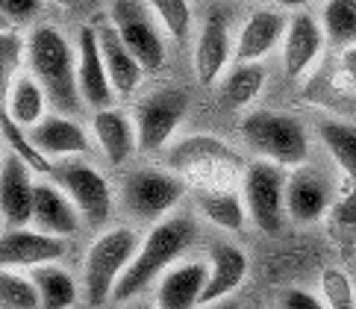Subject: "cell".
I'll return each instance as SVG.
<instances>
[{"instance_id":"6da1fadb","label":"cell","mask_w":356,"mask_h":309,"mask_svg":"<svg viewBox=\"0 0 356 309\" xmlns=\"http://www.w3.org/2000/svg\"><path fill=\"white\" fill-rule=\"evenodd\" d=\"M27 68L47 92L56 112H77L83 106L77 83V47L54 24H39L27 35Z\"/></svg>"},{"instance_id":"7a4b0ae2","label":"cell","mask_w":356,"mask_h":309,"mask_svg":"<svg viewBox=\"0 0 356 309\" xmlns=\"http://www.w3.org/2000/svg\"><path fill=\"white\" fill-rule=\"evenodd\" d=\"M192 239H195V227L183 215H168L165 221L154 224V230L138 244V253L133 256L130 268L121 274L112 301L127 303L138 298L150 283L162 280L165 271H171L174 262L183 256V251L192 244Z\"/></svg>"},{"instance_id":"3957f363","label":"cell","mask_w":356,"mask_h":309,"mask_svg":"<svg viewBox=\"0 0 356 309\" xmlns=\"http://www.w3.org/2000/svg\"><path fill=\"white\" fill-rule=\"evenodd\" d=\"M138 244L142 239L133 227H112L88 244L83 260V298L88 306H100L115 294L121 274L138 253Z\"/></svg>"},{"instance_id":"277c9868","label":"cell","mask_w":356,"mask_h":309,"mask_svg":"<svg viewBox=\"0 0 356 309\" xmlns=\"http://www.w3.org/2000/svg\"><path fill=\"white\" fill-rule=\"evenodd\" d=\"M241 136L245 141L259 153L262 159L277 162L283 168H300L309 153V138L307 130L298 118L280 112H250L241 121Z\"/></svg>"},{"instance_id":"5b68a950","label":"cell","mask_w":356,"mask_h":309,"mask_svg":"<svg viewBox=\"0 0 356 309\" xmlns=\"http://www.w3.org/2000/svg\"><path fill=\"white\" fill-rule=\"evenodd\" d=\"M286 168L268 159H257L241 177V198L248 206V218L262 233H280L286 221Z\"/></svg>"},{"instance_id":"8992f818","label":"cell","mask_w":356,"mask_h":309,"mask_svg":"<svg viewBox=\"0 0 356 309\" xmlns=\"http://www.w3.org/2000/svg\"><path fill=\"white\" fill-rule=\"evenodd\" d=\"M183 180L159 168H138L124 177V209L142 224H159L183 200Z\"/></svg>"},{"instance_id":"52a82bcc","label":"cell","mask_w":356,"mask_h":309,"mask_svg":"<svg viewBox=\"0 0 356 309\" xmlns=\"http://www.w3.org/2000/svg\"><path fill=\"white\" fill-rule=\"evenodd\" d=\"M50 177H54L56 186H62V191L74 200V206L80 209L83 221L88 227H95V230L106 227L109 215H112V189L104 174L92 168L88 162L68 159V162L54 165V174Z\"/></svg>"},{"instance_id":"ba28073f","label":"cell","mask_w":356,"mask_h":309,"mask_svg":"<svg viewBox=\"0 0 356 309\" xmlns=\"http://www.w3.org/2000/svg\"><path fill=\"white\" fill-rule=\"evenodd\" d=\"M109 18L115 21L124 45L133 50V56L142 62L145 71H159L165 65L162 24L145 6V0H115L109 9Z\"/></svg>"},{"instance_id":"9c48e42d","label":"cell","mask_w":356,"mask_h":309,"mask_svg":"<svg viewBox=\"0 0 356 309\" xmlns=\"http://www.w3.org/2000/svg\"><path fill=\"white\" fill-rule=\"evenodd\" d=\"M188 95L183 88L168 86L159 92L147 95L136 109V130H138V148L142 150H159L171 141L177 127L186 118Z\"/></svg>"},{"instance_id":"30bf717a","label":"cell","mask_w":356,"mask_h":309,"mask_svg":"<svg viewBox=\"0 0 356 309\" xmlns=\"http://www.w3.org/2000/svg\"><path fill=\"white\" fill-rule=\"evenodd\" d=\"M65 239L50 236L35 227H6L0 239V262L15 271H35L44 265H56L65 256Z\"/></svg>"},{"instance_id":"8fae6325","label":"cell","mask_w":356,"mask_h":309,"mask_svg":"<svg viewBox=\"0 0 356 309\" xmlns=\"http://www.w3.org/2000/svg\"><path fill=\"white\" fill-rule=\"evenodd\" d=\"M77 83H80V95L86 106H92L97 112L115 106L118 92L109 80L104 56H100L95 24H83L77 30Z\"/></svg>"},{"instance_id":"7c38bea8","label":"cell","mask_w":356,"mask_h":309,"mask_svg":"<svg viewBox=\"0 0 356 309\" xmlns=\"http://www.w3.org/2000/svg\"><path fill=\"white\" fill-rule=\"evenodd\" d=\"M33 168L15 153H3L0 165V212H3V227H27L33 224L35 206V180Z\"/></svg>"},{"instance_id":"4fadbf2b","label":"cell","mask_w":356,"mask_h":309,"mask_svg":"<svg viewBox=\"0 0 356 309\" xmlns=\"http://www.w3.org/2000/svg\"><path fill=\"white\" fill-rule=\"evenodd\" d=\"M233 56H236V38L230 33V24H227L221 12H212V15L200 24L195 54H192V68H195V77L200 80V86H212L218 80Z\"/></svg>"},{"instance_id":"5bb4252c","label":"cell","mask_w":356,"mask_h":309,"mask_svg":"<svg viewBox=\"0 0 356 309\" xmlns=\"http://www.w3.org/2000/svg\"><path fill=\"white\" fill-rule=\"evenodd\" d=\"M327 42V33L321 27V21L298 12L289 21V30L283 38V71L289 80H303L321 59V50Z\"/></svg>"},{"instance_id":"9a60e30c","label":"cell","mask_w":356,"mask_h":309,"mask_svg":"<svg viewBox=\"0 0 356 309\" xmlns=\"http://www.w3.org/2000/svg\"><path fill=\"white\" fill-rule=\"evenodd\" d=\"M95 33H97L100 56H104V65L109 71V80H112V86H115L118 97L133 95L136 86L142 83V77H145L142 62H138L133 56V50L124 45V38H121V33L115 27V21H112L109 15L100 18L95 24Z\"/></svg>"},{"instance_id":"2e32d148","label":"cell","mask_w":356,"mask_h":309,"mask_svg":"<svg viewBox=\"0 0 356 309\" xmlns=\"http://www.w3.org/2000/svg\"><path fill=\"white\" fill-rule=\"evenodd\" d=\"M333 200L327 177L312 168H295L286 186V212L295 224H315L321 221Z\"/></svg>"},{"instance_id":"e0dca14e","label":"cell","mask_w":356,"mask_h":309,"mask_svg":"<svg viewBox=\"0 0 356 309\" xmlns=\"http://www.w3.org/2000/svg\"><path fill=\"white\" fill-rule=\"evenodd\" d=\"M289 21L280 9H257L241 24L236 35V59L238 62H259L274 54L277 45H283Z\"/></svg>"},{"instance_id":"ac0fdd59","label":"cell","mask_w":356,"mask_h":309,"mask_svg":"<svg viewBox=\"0 0 356 309\" xmlns=\"http://www.w3.org/2000/svg\"><path fill=\"white\" fill-rule=\"evenodd\" d=\"M30 138L50 162L62 157H86L92 150L88 133L74 118H68L65 112L44 115L39 124L30 127Z\"/></svg>"},{"instance_id":"d6986e66","label":"cell","mask_w":356,"mask_h":309,"mask_svg":"<svg viewBox=\"0 0 356 309\" xmlns=\"http://www.w3.org/2000/svg\"><path fill=\"white\" fill-rule=\"evenodd\" d=\"M248 268H250L248 253L241 248H236L230 241L215 244L209 253V277H207L200 306H215L221 301H230V294L245 283Z\"/></svg>"},{"instance_id":"ffe728a7","label":"cell","mask_w":356,"mask_h":309,"mask_svg":"<svg viewBox=\"0 0 356 309\" xmlns=\"http://www.w3.org/2000/svg\"><path fill=\"white\" fill-rule=\"evenodd\" d=\"M83 215L74 200L56 183H35V206H33V227L44 230L50 236L68 239L80 230Z\"/></svg>"},{"instance_id":"44dd1931","label":"cell","mask_w":356,"mask_h":309,"mask_svg":"<svg viewBox=\"0 0 356 309\" xmlns=\"http://www.w3.org/2000/svg\"><path fill=\"white\" fill-rule=\"evenodd\" d=\"M209 265L207 262H180L156 286V309H200L207 289Z\"/></svg>"},{"instance_id":"7402d4cb","label":"cell","mask_w":356,"mask_h":309,"mask_svg":"<svg viewBox=\"0 0 356 309\" xmlns=\"http://www.w3.org/2000/svg\"><path fill=\"white\" fill-rule=\"evenodd\" d=\"M92 136L97 141V148L104 150V157L112 165H121L133 157L138 148V130H136V118L112 109H100L92 118Z\"/></svg>"},{"instance_id":"603a6c76","label":"cell","mask_w":356,"mask_h":309,"mask_svg":"<svg viewBox=\"0 0 356 309\" xmlns=\"http://www.w3.org/2000/svg\"><path fill=\"white\" fill-rule=\"evenodd\" d=\"M3 112L9 115L15 124H21L24 130L35 127L42 118H44V109H47V92L42 88V83L35 80L33 74H21L15 77L6 92H3Z\"/></svg>"},{"instance_id":"cb8c5ba5","label":"cell","mask_w":356,"mask_h":309,"mask_svg":"<svg viewBox=\"0 0 356 309\" xmlns=\"http://www.w3.org/2000/svg\"><path fill=\"white\" fill-rule=\"evenodd\" d=\"M200 212L212 227L227 230V233H238V230L245 227V221H248L245 198H241L238 191H230V189L203 191L200 195Z\"/></svg>"},{"instance_id":"d4e9b609","label":"cell","mask_w":356,"mask_h":309,"mask_svg":"<svg viewBox=\"0 0 356 309\" xmlns=\"http://www.w3.org/2000/svg\"><path fill=\"white\" fill-rule=\"evenodd\" d=\"M174 165L186 171H203V168H221V165H236L233 150H227L221 141L212 138H192L183 141L180 148L174 150Z\"/></svg>"},{"instance_id":"484cf974","label":"cell","mask_w":356,"mask_h":309,"mask_svg":"<svg viewBox=\"0 0 356 309\" xmlns=\"http://www.w3.org/2000/svg\"><path fill=\"white\" fill-rule=\"evenodd\" d=\"M265 68L259 62H238V65L227 74V80L221 86V95H224V103L233 109H241L253 103L259 97L262 86H265Z\"/></svg>"},{"instance_id":"4316f807","label":"cell","mask_w":356,"mask_h":309,"mask_svg":"<svg viewBox=\"0 0 356 309\" xmlns=\"http://www.w3.org/2000/svg\"><path fill=\"white\" fill-rule=\"evenodd\" d=\"M42 294V309H71L77 303V283L59 265H44L30 271Z\"/></svg>"},{"instance_id":"83f0119b","label":"cell","mask_w":356,"mask_h":309,"mask_svg":"<svg viewBox=\"0 0 356 309\" xmlns=\"http://www.w3.org/2000/svg\"><path fill=\"white\" fill-rule=\"evenodd\" d=\"M318 136L330 150V157L339 162V168L356 183V127L345 121H321Z\"/></svg>"},{"instance_id":"f1b7e54d","label":"cell","mask_w":356,"mask_h":309,"mask_svg":"<svg viewBox=\"0 0 356 309\" xmlns=\"http://www.w3.org/2000/svg\"><path fill=\"white\" fill-rule=\"evenodd\" d=\"M0 133H3V145H6V150H9V153H15V157H21L35 174H47V177L54 174V162H50L44 153L33 145L30 133L24 130L21 124L12 121L6 112H3V118H0Z\"/></svg>"},{"instance_id":"f546056e","label":"cell","mask_w":356,"mask_h":309,"mask_svg":"<svg viewBox=\"0 0 356 309\" xmlns=\"http://www.w3.org/2000/svg\"><path fill=\"white\" fill-rule=\"evenodd\" d=\"M321 27L330 42H336L341 50L356 45V0H327Z\"/></svg>"},{"instance_id":"4dcf8cb0","label":"cell","mask_w":356,"mask_h":309,"mask_svg":"<svg viewBox=\"0 0 356 309\" xmlns=\"http://www.w3.org/2000/svg\"><path fill=\"white\" fill-rule=\"evenodd\" d=\"M0 309H42V294L33 274H21L15 268H3L0 277Z\"/></svg>"},{"instance_id":"1f68e13d","label":"cell","mask_w":356,"mask_h":309,"mask_svg":"<svg viewBox=\"0 0 356 309\" xmlns=\"http://www.w3.org/2000/svg\"><path fill=\"white\" fill-rule=\"evenodd\" d=\"M145 6L154 12V18L162 24V30L168 33L174 42H186L192 35L195 27V15L188 0H145Z\"/></svg>"},{"instance_id":"d6a6232c","label":"cell","mask_w":356,"mask_h":309,"mask_svg":"<svg viewBox=\"0 0 356 309\" xmlns=\"http://www.w3.org/2000/svg\"><path fill=\"white\" fill-rule=\"evenodd\" d=\"M321 298L327 309H356V292L345 268L330 265L321 271Z\"/></svg>"},{"instance_id":"836d02e7","label":"cell","mask_w":356,"mask_h":309,"mask_svg":"<svg viewBox=\"0 0 356 309\" xmlns=\"http://www.w3.org/2000/svg\"><path fill=\"white\" fill-rule=\"evenodd\" d=\"M27 62V38L18 30H3L0 33V80H3V92L15 83L18 68Z\"/></svg>"},{"instance_id":"e575fe53","label":"cell","mask_w":356,"mask_h":309,"mask_svg":"<svg viewBox=\"0 0 356 309\" xmlns=\"http://www.w3.org/2000/svg\"><path fill=\"white\" fill-rule=\"evenodd\" d=\"M42 6H44V0H0L3 21H12V24L30 21L33 15H39Z\"/></svg>"},{"instance_id":"d590c367","label":"cell","mask_w":356,"mask_h":309,"mask_svg":"<svg viewBox=\"0 0 356 309\" xmlns=\"http://www.w3.org/2000/svg\"><path fill=\"white\" fill-rule=\"evenodd\" d=\"M280 309H327L321 294H312L307 289H289L283 292V306Z\"/></svg>"},{"instance_id":"8d00e7d4","label":"cell","mask_w":356,"mask_h":309,"mask_svg":"<svg viewBox=\"0 0 356 309\" xmlns=\"http://www.w3.org/2000/svg\"><path fill=\"white\" fill-rule=\"evenodd\" d=\"M341 74H345V80L356 88V45L341 50Z\"/></svg>"},{"instance_id":"74e56055","label":"cell","mask_w":356,"mask_h":309,"mask_svg":"<svg viewBox=\"0 0 356 309\" xmlns=\"http://www.w3.org/2000/svg\"><path fill=\"white\" fill-rule=\"evenodd\" d=\"M277 6H283V9H303V6H309L315 3V0H274Z\"/></svg>"},{"instance_id":"f35d334b","label":"cell","mask_w":356,"mask_h":309,"mask_svg":"<svg viewBox=\"0 0 356 309\" xmlns=\"http://www.w3.org/2000/svg\"><path fill=\"white\" fill-rule=\"evenodd\" d=\"M50 3H56V6H62V9H77L83 0H50Z\"/></svg>"},{"instance_id":"ab89813d","label":"cell","mask_w":356,"mask_h":309,"mask_svg":"<svg viewBox=\"0 0 356 309\" xmlns=\"http://www.w3.org/2000/svg\"><path fill=\"white\" fill-rule=\"evenodd\" d=\"M218 309H241V303L238 301H221V303H215Z\"/></svg>"},{"instance_id":"60d3db41","label":"cell","mask_w":356,"mask_h":309,"mask_svg":"<svg viewBox=\"0 0 356 309\" xmlns=\"http://www.w3.org/2000/svg\"><path fill=\"white\" fill-rule=\"evenodd\" d=\"M88 3H95V0H88Z\"/></svg>"}]
</instances>
